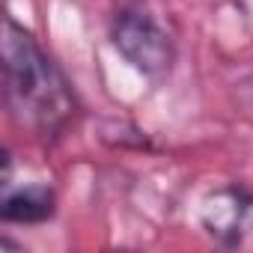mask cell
Segmentation results:
<instances>
[{
	"label": "cell",
	"instance_id": "obj_1",
	"mask_svg": "<svg viewBox=\"0 0 253 253\" xmlns=\"http://www.w3.org/2000/svg\"><path fill=\"white\" fill-rule=\"evenodd\" d=\"M3 84L12 116L42 137H54L75 116L66 75L12 18L3 21Z\"/></svg>",
	"mask_w": 253,
	"mask_h": 253
},
{
	"label": "cell",
	"instance_id": "obj_2",
	"mask_svg": "<svg viewBox=\"0 0 253 253\" xmlns=\"http://www.w3.org/2000/svg\"><path fill=\"white\" fill-rule=\"evenodd\" d=\"M110 39L125 60L149 78L167 75L173 60H176V48H173L170 33L143 6H122L113 18Z\"/></svg>",
	"mask_w": 253,
	"mask_h": 253
},
{
	"label": "cell",
	"instance_id": "obj_3",
	"mask_svg": "<svg viewBox=\"0 0 253 253\" xmlns=\"http://www.w3.org/2000/svg\"><path fill=\"white\" fill-rule=\"evenodd\" d=\"M250 214H253V197L235 185L209 194L203 200V209H200V220H203L206 232L226 247L241 241Z\"/></svg>",
	"mask_w": 253,
	"mask_h": 253
},
{
	"label": "cell",
	"instance_id": "obj_4",
	"mask_svg": "<svg viewBox=\"0 0 253 253\" xmlns=\"http://www.w3.org/2000/svg\"><path fill=\"white\" fill-rule=\"evenodd\" d=\"M3 220L12 223H42L54 214V191L45 185H27L3 194Z\"/></svg>",
	"mask_w": 253,
	"mask_h": 253
}]
</instances>
